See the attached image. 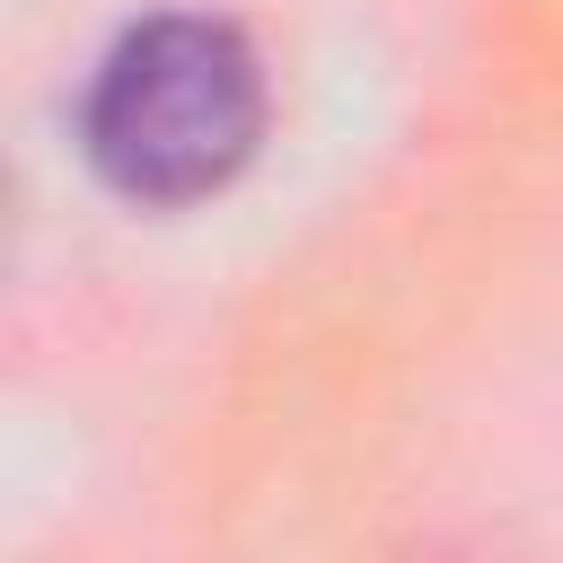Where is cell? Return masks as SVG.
Wrapping results in <instances>:
<instances>
[{"mask_svg":"<svg viewBox=\"0 0 563 563\" xmlns=\"http://www.w3.org/2000/svg\"><path fill=\"white\" fill-rule=\"evenodd\" d=\"M264 141V62L229 18H150L132 26L79 106L88 167L150 211L220 194Z\"/></svg>","mask_w":563,"mask_h":563,"instance_id":"cell-1","label":"cell"}]
</instances>
